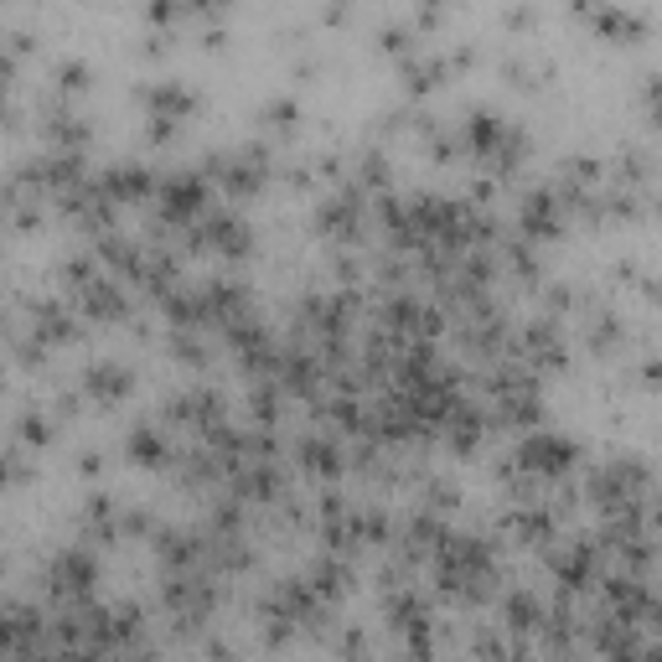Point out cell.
Instances as JSON below:
<instances>
[{"mask_svg":"<svg viewBox=\"0 0 662 662\" xmlns=\"http://www.w3.org/2000/svg\"><path fill=\"white\" fill-rule=\"evenodd\" d=\"M518 466H523V471H538V476L569 471V466H575V445H569L564 435H533V440H523V450H518Z\"/></svg>","mask_w":662,"mask_h":662,"instance_id":"cell-1","label":"cell"},{"mask_svg":"<svg viewBox=\"0 0 662 662\" xmlns=\"http://www.w3.org/2000/svg\"><path fill=\"white\" fill-rule=\"evenodd\" d=\"M523 228L538 233V238H554V233L564 228V207H559V197H554V192H533V197L523 202Z\"/></svg>","mask_w":662,"mask_h":662,"instance_id":"cell-2","label":"cell"},{"mask_svg":"<svg viewBox=\"0 0 662 662\" xmlns=\"http://www.w3.org/2000/svg\"><path fill=\"white\" fill-rule=\"evenodd\" d=\"M83 388L94 399H119V394H130V373L119 368V363H99V368H88Z\"/></svg>","mask_w":662,"mask_h":662,"instance_id":"cell-3","label":"cell"},{"mask_svg":"<svg viewBox=\"0 0 662 662\" xmlns=\"http://www.w3.org/2000/svg\"><path fill=\"white\" fill-rule=\"evenodd\" d=\"M130 456H135L140 466H166L171 450H166V440H161L156 430H140V435L130 440Z\"/></svg>","mask_w":662,"mask_h":662,"instance_id":"cell-4","label":"cell"}]
</instances>
